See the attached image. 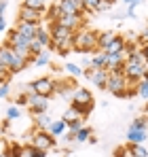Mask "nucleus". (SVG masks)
<instances>
[{"label": "nucleus", "instance_id": "obj_22", "mask_svg": "<svg viewBox=\"0 0 148 157\" xmlns=\"http://www.w3.org/2000/svg\"><path fill=\"white\" fill-rule=\"evenodd\" d=\"M36 40H38L45 49H51V36H49V32H47L43 26L38 28V32H36Z\"/></svg>", "mask_w": 148, "mask_h": 157}, {"label": "nucleus", "instance_id": "obj_34", "mask_svg": "<svg viewBox=\"0 0 148 157\" xmlns=\"http://www.w3.org/2000/svg\"><path fill=\"white\" fill-rule=\"evenodd\" d=\"M114 157H133V155H131L129 147H119V149L114 151Z\"/></svg>", "mask_w": 148, "mask_h": 157}, {"label": "nucleus", "instance_id": "obj_37", "mask_svg": "<svg viewBox=\"0 0 148 157\" xmlns=\"http://www.w3.org/2000/svg\"><path fill=\"white\" fill-rule=\"evenodd\" d=\"M25 100H28V94H21V96H17V98H15V106L25 104Z\"/></svg>", "mask_w": 148, "mask_h": 157}, {"label": "nucleus", "instance_id": "obj_23", "mask_svg": "<svg viewBox=\"0 0 148 157\" xmlns=\"http://www.w3.org/2000/svg\"><path fill=\"white\" fill-rule=\"evenodd\" d=\"M91 134H93V130H91V128H87V125H83L80 130H78L76 134H74V142H87Z\"/></svg>", "mask_w": 148, "mask_h": 157}, {"label": "nucleus", "instance_id": "obj_40", "mask_svg": "<svg viewBox=\"0 0 148 157\" xmlns=\"http://www.w3.org/2000/svg\"><path fill=\"white\" fill-rule=\"evenodd\" d=\"M142 81H148V66H146V70H144V75H142Z\"/></svg>", "mask_w": 148, "mask_h": 157}, {"label": "nucleus", "instance_id": "obj_19", "mask_svg": "<svg viewBox=\"0 0 148 157\" xmlns=\"http://www.w3.org/2000/svg\"><path fill=\"white\" fill-rule=\"evenodd\" d=\"M51 119L47 113H40V115H34V123H36V130H49L51 125Z\"/></svg>", "mask_w": 148, "mask_h": 157}, {"label": "nucleus", "instance_id": "obj_42", "mask_svg": "<svg viewBox=\"0 0 148 157\" xmlns=\"http://www.w3.org/2000/svg\"><path fill=\"white\" fill-rule=\"evenodd\" d=\"M66 157H74V155H72V153H68V155H66Z\"/></svg>", "mask_w": 148, "mask_h": 157}, {"label": "nucleus", "instance_id": "obj_36", "mask_svg": "<svg viewBox=\"0 0 148 157\" xmlns=\"http://www.w3.org/2000/svg\"><path fill=\"white\" fill-rule=\"evenodd\" d=\"M133 96H138L135 87H127V89L123 91V96H121V98H133Z\"/></svg>", "mask_w": 148, "mask_h": 157}, {"label": "nucleus", "instance_id": "obj_9", "mask_svg": "<svg viewBox=\"0 0 148 157\" xmlns=\"http://www.w3.org/2000/svg\"><path fill=\"white\" fill-rule=\"evenodd\" d=\"M43 11H34V9H28V6H19V13H17V21H28V24H38L43 21Z\"/></svg>", "mask_w": 148, "mask_h": 157}, {"label": "nucleus", "instance_id": "obj_39", "mask_svg": "<svg viewBox=\"0 0 148 157\" xmlns=\"http://www.w3.org/2000/svg\"><path fill=\"white\" fill-rule=\"evenodd\" d=\"M4 30H6V19L0 17V32H4Z\"/></svg>", "mask_w": 148, "mask_h": 157}, {"label": "nucleus", "instance_id": "obj_17", "mask_svg": "<svg viewBox=\"0 0 148 157\" xmlns=\"http://www.w3.org/2000/svg\"><path fill=\"white\" fill-rule=\"evenodd\" d=\"M53 136V138H57V136H61V134H66L68 132V123L64 121V119H57V121H51L49 130H47Z\"/></svg>", "mask_w": 148, "mask_h": 157}, {"label": "nucleus", "instance_id": "obj_31", "mask_svg": "<svg viewBox=\"0 0 148 157\" xmlns=\"http://www.w3.org/2000/svg\"><path fill=\"white\" fill-rule=\"evenodd\" d=\"M49 62H51V57L47 55V51H43L40 55H36V57H34V64H36V66H47Z\"/></svg>", "mask_w": 148, "mask_h": 157}, {"label": "nucleus", "instance_id": "obj_12", "mask_svg": "<svg viewBox=\"0 0 148 157\" xmlns=\"http://www.w3.org/2000/svg\"><path fill=\"white\" fill-rule=\"evenodd\" d=\"M74 87H76V83H74L72 78H70V81H59V83H55V91H53V96H61V98L70 100V98H72Z\"/></svg>", "mask_w": 148, "mask_h": 157}, {"label": "nucleus", "instance_id": "obj_25", "mask_svg": "<svg viewBox=\"0 0 148 157\" xmlns=\"http://www.w3.org/2000/svg\"><path fill=\"white\" fill-rule=\"evenodd\" d=\"M133 157H148V149L144 144H127Z\"/></svg>", "mask_w": 148, "mask_h": 157}, {"label": "nucleus", "instance_id": "obj_33", "mask_svg": "<svg viewBox=\"0 0 148 157\" xmlns=\"http://www.w3.org/2000/svg\"><path fill=\"white\" fill-rule=\"evenodd\" d=\"M85 125V119H78V121H72V123H68V132H72V134H76V132L80 130Z\"/></svg>", "mask_w": 148, "mask_h": 157}, {"label": "nucleus", "instance_id": "obj_16", "mask_svg": "<svg viewBox=\"0 0 148 157\" xmlns=\"http://www.w3.org/2000/svg\"><path fill=\"white\" fill-rule=\"evenodd\" d=\"M123 49H125V38L117 34V36H114V40L104 49V53H106V55H117V53H123Z\"/></svg>", "mask_w": 148, "mask_h": 157}, {"label": "nucleus", "instance_id": "obj_24", "mask_svg": "<svg viewBox=\"0 0 148 157\" xmlns=\"http://www.w3.org/2000/svg\"><path fill=\"white\" fill-rule=\"evenodd\" d=\"M91 68H106V53L95 51V55L91 57Z\"/></svg>", "mask_w": 148, "mask_h": 157}, {"label": "nucleus", "instance_id": "obj_44", "mask_svg": "<svg viewBox=\"0 0 148 157\" xmlns=\"http://www.w3.org/2000/svg\"><path fill=\"white\" fill-rule=\"evenodd\" d=\"M108 2H110V4H112V2H114V0H108Z\"/></svg>", "mask_w": 148, "mask_h": 157}, {"label": "nucleus", "instance_id": "obj_38", "mask_svg": "<svg viewBox=\"0 0 148 157\" xmlns=\"http://www.w3.org/2000/svg\"><path fill=\"white\" fill-rule=\"evenodd\" d=\"M6 13V0H0V17H4Z\"/></svg>", "mask_w": 148, "mask_h": 157}, {"label": "nucleus", "instance_id": "obj_13", "mask_svg": "<svg viewBox=\"0 0 148 157\" xmlns=\"http://www.w3.org/2000/svg\"><path fill=\"white\" fill-rule=\"evenodd\" d=\"M38 24H28V21H17V26H15V30L21 34V36H25L28 40H32V38H36V32H38Z\"/></svg>", "mask_w": 148, "mask_h": 157}, {"label": "nucleus", "instance_id": "obj_4", "mask_svg": "<svg viewBox=\"0 0 148 157\" xmlns=\"http://www.w3.org/2000/svg\"><path fill=\"white\" fill-rule=\"evenodd\" d=\"M25 91H28V94L34 91V94H38V96H47V98H51L53 91H55V81H53L51 77H40V78H36V81H32V83L28 85Z\"/></svg>", "mask_w": 148, "mask_h": 157}, {"label": "nucleus", "instance_id": "obj_20", "mask_svg": "<svg viewBox=\"0 0 148 157\" xmlns=\"http://www.w3.org/2000/svg\"><path fill=\"white\" fill-rule=\"evenodd\" d=\"M61 119H64L66 123H72V121H78V119H83V117H80V113H78V108L70 104L68 108H66V113L61 115Z\"/></svg>", "mask_w": 148, "mask_h": 157}, {"label": "nucleus", "instance_id": "obj_3", "mask_svg": "<svg viewBox=\"0 0 148 157\" xmlns=\"http://www.w3.org/2000/svg\"><path fill=\"white\" fill-rule=\"evenodd\" d=\"M55 144H57V140H55L47 130H36L32 136H30V147L40 149V151H45V153H49Z\"/></svg>", "mask_w": 148, "mask_h": 157}, {"label": "nucleus", "instance_id": "obj_5", "mask_svg": "<svg viewBox=\"0 0 148 157\" xmlns=\"http://www.w3.org/2000/svg\"><path fill=\"white\" fill-rule=\"evenodd\" d=\"M129 87V81L125 75H117V72H108V81H106V91H110L112 96H123V91Z\"/></svg>", "mask_w": 148, "mask_h": 157}, {"label": "nucleus", "instance_id": "obj_35", "mask_svg": "<svg viewBox=\"0 0 148 157\" xmlns=\"http://www.w3.org/2000/svg\"><path fill=\"white\" fill-rule=\"evenodd\" d=\"M9 94H11L9 83H2V85H0V98H9Z\"/></svg>", "mask_w": 148, "mask_h": 157}, {"label": "nucleus", "instance_id": "obj_18", "mask_svg": "<svg viewBox=\"0 0 148 157\" xmlns=\"http://www.w3.org/2000/svg\"><path fill=\"white\" fill-rule=\"evenodd\" d=\"M114 32H98V51H104L112 40H114Z\"/></svg>", "mask_w": 148, "mask_h": 157}, {"label": "nucleus", "instance_id": "obj_10", "mask_svg": "<svg viewBox=\"0 0 148 157\" xmlns=\"http://www.w3.org/2000/svg\"><path fill=\"white\" fill-rule=\"evenodd\" d=\"M55 24H59V26L76 32V30H80V28L85 26V15H61Z\"/></svg>", "mask_w": 148, "mask_h": 157}, {"label": "nucleus", "instance_id": "obj_26", "mask_svg": "<svg viewBox=\"0 0 148 157\" xmlns=\"http://www.w3.org/2000/svg\"><path fill=\"white\" fill-rule=\"evenodd\" d=\"M21 157H47V153L40 151V149H34V147H24Z\"/></svg>", "mask_w": 148, "mask_h": 157}, {"label": "nucleus", "instance_id": "obj_21", "mask_svg": "<svg viewBox=\"0 0 148 157\" xmlns=\"http://www.w3.org/2000/svg\"><path fill=\"white\" fill-rule=\"evenodd\" d=\"M21 6L34 9V11H47V0H21Z\"/></svg>", "mask_w": 148, "mask_h": 157}, {"label": "nucleus", "instance_id": "obj_28", "mask_svg": "<svg viewBox=\"0 0 148 157\" xmlns=\"http://www.w3.org/2000/svg\"><path fill=\"white\" fill-rule=\"evenodd\" d=\"M135 91H138V96H140V98L148 100V81H138V87H135Z\"/></svg>", "mask_w": 148, "mask_h": 157}, {"label": "nucleus", "instance_id": "obj_27", "mask_svg": "<svg viewBox=\"0 0 148 157\" xmlns=\"http://www.w3.org/2000/svg\"><path fill=\"white\" fill-rule=\"evenodd\" d=\"M43 51H45V47H43L36 38H32V40H30V55H32V57H36V55H40Z\"/></svg>", "mask_w": 148, "mask_h": 157}, {"label": "nucleus", "instance_id": "obj_43", "mask_svg": "<svg viewBox=\"0 0 148 157\" xmlns=\"http://www.w3.org/2000/svg\"><path fill=\"white\" fill-rule=\"evenodd\" d=\"M144 110H146V115H148V104H146V108H144Z\"/></svg>", "mask_w": 148, "mask_h": 157}, {"label": "nucleus", "instance_id": "obj_14", "mask_svg": "<svg viewBox=\"0 0 148 157\" xmlns=\"http://www.w3.org/2000/svg\"><path fill=\"white\" fill-rule=\"evenodd\" d=\"M148 136V130H138L133 125H129L127 130V144H142Z\"/></svg>", "mask_w": 148, "mask_h": 157}, {"label": "nucleus", "instance_id": "obj_32", "mask_svg": "<svg viewBox=\"0 0 148 157\" xmlns=\"http://www.w3.org/2000/svg\"><path fill=\"white\" fill-rule=\"evenodd\" d=\"M66 70H68L72 77H80V75H83V68L76 66V64H66Z\"/></svg>", "mask_w": 148, "mask_h": 157}, {"label": "nucleus", "instance_id": "obj_8", "mask_svg": "<svg viewBox=\"0 0 148 157\" xmlns=\"http://www.w3.org/2000/svg\"><path fill=\"white\" fill-rule=\"evenodd\" d=\"M83 75L98 89H106V81H108V70L106 68H87V70H83Z\"/></svg>", "mask_w": 148, "mask_h": 157}, {"label": "nucleus", "instance_id": "obj_41", "mask_svg": "<svg viewBox=\"0 0 148 157\" xmlns=\"http://www.w3.org/2000/svg\"><path fill=\"white\" fill-rule=\"evenodd\" d=\"M144 49V55H146V66H148V47H142Z\"/></svg>", "mask_w": 148, "mask_h": 157}, {"label": "nucleus", "instance_id": "obj_30", "mask_svg": "<svg viewBox=\"0 0 148 157\" xmlns=\"http://www.w3.org/2000/svg\"><path fill=\"white\" fill-rule=\"evenodd\" d=\"M19 117H21V110H19V108H17L15 104H11L9 108H6V119H9V121H13V119H19Z\"/></svg>", "mask_w": 148, "mask_h": 157}, {"label": "nucleus", "instance_id": "obj_6", "mask_svg": "<svg viewBox=\"0 0 148 157\" xmlns=\"http://www.w3.org/2000/svg\"><path fill=\"white\" fill-rule=\"evenodd\" d=\"M53 4L61 11V15H87L83 0H53Z\"/></svg>", "mask_w": 148, "mask_h": 157}, {"label": "nucleus", "instance_id": "obj_11", "mask_svg": "<svg viewBox=\"0 0 148 157\" xmlns=\"http://www.w3.org/2000/svg\"><path fill=\"white\" fill-rule=\"evenodd\" d=\"M70 104H93V94L85 87H74L72 98H70Z\"/></svg>", "mask_w": 148, "mask_h": 157}, {"label": "nucleus", "instance_id": "obj_15", "mask_svg": "<svg viewBox=\"0 0 148 157\" xmlns=\"http://www.w3.org/2000/svg\"><path fill=\"white\" fill-rule=\"evenodd\" d=\"M83 4H85V13H102L110 9L108 0H83Z\"/></svg>", "mask_w": 148, "mask_h": 157}, {"label": "nucleus", "instance_id": "obj_29", "mask_svg": "<svg viewBox=\"0 0 148 157\" xmlns=\"http://www.w3.org/2000/svg\"><path fill=\"white\" fill-rule=\"evenodd\" d=\"M133 128H138V130H148V115H142V117H138V119H133V123H131Z\"/></svg>", "mask_w": 148, "mask_h": 157}, {"label": "nucleus", "instance_id": "obj_2", "mask_svg": "<svg viewBox=\"0 0 148 157\" xmlns=\"http://www.w3.org/2000/svg\"><path fill=\"white\" fill-rule=\"evenodd\" d=\"M72 51L80 53H95L98 51V32L89 30V28H80L76 30L72 36Z\"/></svg>", "mask_w": 148, "mask_h": 157}, {"label": "nucleus", "instance_id": "obj_1", "mask_svg": "<svg viewBox=\"0 0 148 157\" xmlns=\"http://www.w3.org/2000/svg\"><path fill=\"white\" fill-rule=\"evenodd\" d=\"M0 62L9 68L11 75H17V72L25 70L30 64H34V57H21V55L15 53V49H13L11 45L2 43V45H0Z\"/></svg>", "mask_w": 148, "mask_h": 157}, {"label": "nucleus", "instance_id": "obj_7", "mask_svg": "<svg viewBox=\"0 0 148 157\" xmlns=\"http://www.w3.org/2000/svg\"><path fill=\"white\" fill-rule=\"evenodd\" d=\"M25 106L30 108V113H32V115L47 113V108H49V98H47V96H38V94L30 91V94H28V100H25Z\"/></svg>", "mask_w": 148, "mask_h": 157}]
</instances>
